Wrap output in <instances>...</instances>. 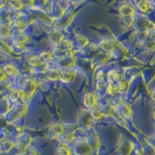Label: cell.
Wrapping results in <instances>:
<instances>
[{"mask_svg":"<svg viewBox=\"0 0 155 155\" xmlns=\"http://www.w3.org/2000/svg\"><path fill=\"white\" fill-rule=\"evenodd\" d=\"M76 155H92V150L91 145L88 144V143L83 141L82 143H79V146H78L77 148H75Z\"/></svg>","mask_w":155,"mask_h":155,"instance_id":"1","label":"cell"},{"mask_svg":"<svg viewBox=\"0 0 155 155\" xmlns=\"http://www.w3.org/2000/svg\"><path fill=\"white\" fill-rule=\"evenodd\" d=\"M97 99H95V95L92 93H87L84 97V104L89 109H92L96 108Z\"/></svg>","mask_w":155,"mask_h":155,"instance_id":"2","label":"cell"},{"mask_svg":"<svg viewBox=\"0 0 155 155\" xmlns=\"http://www.w3.org/2000/svg\"><path fill=\"white\" fill-rule=\"evenodd\" d=\"M120 13L122 16L128 17V16H133L135 13L134 7L133 5H122L120 9Z\"/></svg>","mask_w":155,"mask_h":155,"instance_id":"3","label":"cell"},{"mask_svg":"<svg viewBox=\"0 0 155 155\" xmlns=\"http://www.w3.org/2000/svg\"><path fill=\"white\" fill-rule=\"evenodd\" d=\"M74 73L73 72L72 70H67L63 71L62 73H61L60 78L59 79L64 83H68L74 78Z\"/></svg>","mask_w":155,"mask_h":155,"instance_id":"4","label":"cell"},{"mask_svg":"<svg viewBox=\"0 0 155 155\" xmlns=\"http://www.w3.org/2000/svg\"><path fill=\"white\" fill-rule=\"evenodd\" d=\"M100 48L102 51L106 52H111L113 50V43L109 39H104L100 42Z\"/></svg>","mask_w":155,"mask_h":155,"instance_id":"5","label":"cell"},{"mask_svg":"<svg viewBox=\"0 0 155 155\" xmlns=\"http://www.w3.org/2000/svg\"><path fill=\"white\" fill-rule=\"evenodd\" d=\"M61 72L57 69H50L47 71V77L51 81H56L60 78Z\"/></svg>","mask_w":155,"mask_h":155,"instance_id":"6","label":"cell"},{"mask_svg":"<svg viewBox=\"0 0 155 155\" xmlns=\"http://www.w3.org/2000/svg\"><path fill=\"white\" fill-rule=\"evenodd\" d=\"M137 7L139 9V10L141 12H147L149 11L150 8L151 7L150 2H138L137 3Z\"/></svg>","mask_w":155,"mask_h":155,"instance_id":"7","label":"cell"},{"mask_svg":"<svg viewBox=\"0 0 155 155\" xmlns=\"http://www.w3.org/2000/svg\"><path fill=\"white\" fill-rule=\"evenodd\" d=\"M121 113L126 119L130 118L132 114L130 106H129V105L127 104L123 105V106L121 107Z\"/></svg>","mask_w":155,"mask_h":155,"instance_id":"8","label":"cell"},{"mask_svg":"<svg viewBox=\"0 0 155 155\" xmlns=\"http://www.w3.org/2000/svg\"><path fill=\"white\" fill-rule=\"evenodd\" d=\"M28 63L32 67H37V66L41 65L42 64V60L40 58V56H34L30 58Z\"/></svg>","mask_w":155,"mask_h":155,"instance_id":"9","label":"cell"},{"mask_svg":"<svg viewBox=\"0 0 155 155\" xmlns=\"http://www.w3.org/2000/svg\"><path fill=\"white\" fill-rule=\"evenodd\" d=\"M58 155H72V151L66 146H61L58 149Z\"/></svg>","mask_w":155,"mask_h":155,"instance_id":"10","label":"cell"},{"mask_svg":"<svg viewBox=\"0 0 155 155\" xmlns=\"http://www.w3.org/2000/svg\"><path fill=\"white\" fill-rule=\"evenodd\" d=\"M90 114H91V116H92V118H94L95 120H99V119L104 116V113H102L101 110H99V109H96V108L91 109V113Z\"/></svg>","mask_w":155,"mask_h":155,"instance_id":"11","label":"cell"},{"mask_svg":"<svg viewBox=\"0 0 155 155\" xmlns=\"http://www.w3.org/2000/svg\"><path fill=\"white\" fill-rule=\"evenodd\" d=\"M40 58H41L42 61H50L53 60L54 57L51 54L50 52H44V53L41 54Z\"/></svg>","mask_w":155,"mask_h":155,"instance_id":"12","label":"cell"},{"mask_svg":"<svg viewBox=\"0 0 155 155\" xmlns=\"http://www.w3.org/2000/svg\"><path fill=\"white\" fill-rule=\"evenodd\" d=\"M145 48L147 50H153L155 48V41H150L145 44Z\"/></svg>","mask_w":155,"mask_h":155,"instance_id":"13","label":"cell"},{"mask_svg":"<svg viewBox=\"0 0 155 155\" xmlns=\"http://www.w3.org/2000/svg\"><path fill=\"white\" fill-rule=\"evenodd\" d=\"M149 37L152 41H155V30H153L150 33H149Z\"/></svg>","mask_w":155,"mask_h":155,"instance_id":"14","label":"cell"},{"mask_svg":"<svg viewBox=\"0 0 155 155\" xmlns=\"http://www.w3.org/2000/svg\"><path fill=\"white\" fill-rule=\"evenodd\" d=\"M28 155H37V151H36L35 149H34V148H31V149H30V150L28 151V153H27Z\"/></svg>","mask_w":155,"mask_h":155,"instance_id":"15","label":"cell"},{"mask_svg":"<svg viewBox=\"0 0 155 155\" xmlns=\"http://www.w3.org/2000/svg\"><path fill=\"white\" fill-rule=\"evenodd\" d=\"M150 96H151V99L155 102V90L153 91V92H152L151 95H150Z\"/></svg>","mask_w":155,"mask_h":155,"instance_id":"16","label":"cell"},{"mask_svg":"<svg viewBox=\"0 0 155 155\" xmlns=\"http://www.w3.org/2000/svg\"><path fill=\"white\" fill-rule=\"evenodd\" d=\"M152 116H153V119L155 120V109H154V110H153V115H152Z\"/></svg>","mask_w":155,"mask_h":155,"instance_id":"17","label":"cell"},{"mask_svg":"<svg viewBox=\"0 0 155 155\" xmlns=\"http://www.w3.org/2000/svg\"><path fill=\"white\" fill-rule=\"evenodd\" d=\"M153 8H154V9H155V2H153Z\"/></svg>","mask_w":155,"mask_h":155,"instance_id":"18","label":"cell"},{"mask_svg":"<svg viewBox=\"0 0 155 155\" xmlns=\"http://www.w3.org/2000/svg\"><path fill=\"white\" fill-rule=\"evenodd\" d=\"M153 155H155V153H153Z\"/></svg>","mask_w":155,"mask_h":155,"instance_id":"19","label":"cell"}]
</instances>
